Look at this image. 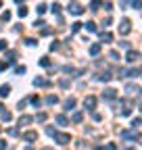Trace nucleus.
<instances>
[{
  "mask_svg": "<svg viewBox=\"0 0 142 150\" xmlns=\"http://www.w3.org/2000/svg\"><path fill=\"white\" fill-rule=\"evenodd\" d=\"M84 27V23H80V21H75V23H71V33H77L80 29Z\"/></svg>",
  "mask_w": 142,
  "mask_h": 150,
  "instance_id": "6ab92c4d",
  "label": "nucleus"
},
{
  "mask_svg": "<svg viewBox=\"0 0 142 150\" xmlns=\"http://www.w3.org/2000/svg\"><path fill=\"white\" fill-rule=\"evenodd\" d=\"M2 21H11V13H9V11L2 13Z\"/></svg>",
  "mask_w": 142,
  "mask_h": 150,
  "instance_id": "e433bc0d",
  "label": "nucleus"
},
{
  "mask_svg": "<svg viewBox=\"0 0 142 150\" xmlns=\"http://www.w3.org/2000/svg\"><path fill=\"white\" fill-rule=\"evenodd\" d=\"M52 13H55V15L59 17V13H61V4H59V2H55V4H52Z\"/></svg>",
  "mask_w": 142,
  "mask_h": 150,
  "instance_id": "c756f323",
  "label": "nucleus"
},
{
  "mask_svg": "<svg viewBox=\"0 0 142 150\" xmlns=\"http://www.w3.org/2000/svg\"><path fill=\"white\" fill-rule=\"evenodd\" d=\"M40 65H42V67H50L52 63H50V59H46V56H44V59H40Z\"/></svg>",
  "mask_w": 142,
  "mask_h": 150,
  "instance_id": "2f4dec72",
  "label": "nucleus"
},
{
  "mask_svg": "<svg viewBox=\"0 0 142 150\" xmlns=\"http://www.w3.org/2000/svg\"><path fill=\"white\" fill-rule=\"evenodd\" d=\"M0 6H2V2H0Z\"/></svg>",
  "mask_w": 142,
  "mask_h": 150,
  "instance_id": "603ef678",
  "label": "nucleus"
},
{
  "mask_svg": "<svg viewBox=\"0 0 142 150\" xmlns=\"http://www.w3.org/2000/svg\"><path fill=\"white\" fill-rule=\"evenodd\" d=\"M25 44H27V46H36V44H38V40H33V38H27Z\"/></svg>",
  "mask_w": 142,
  "mask_h": 150,
  "instance_id": "c9c22d12",
  "label": "nucleus"
},
{
  "mask_svg": "<svg viewBox=\"0 0 142 150\" xmlns=\"http://www.w3.org/2000/svg\"><path fill=\"white\" fill-rule=\"evenodd\" d=\"M59 86H61V88H69V81H67V79H61Z\"/></svg>",
  "mask_w": 142,
  "mask_h": 150,
  "instance_id": "79ce46f5",
  "label": "nucleus"
},
{
  "mask_svg": "<svg viewBox=\"0 0 142 150\" xmlns=\"http://www.w3.org/2000/svg\"><path fill=\"white\" fill-rule=\"evenodd\" d=\"M100 50H102V46H100L98 42H96V44H92V46H90V56H98V54H100Z\"/></svg>",
  "mask_w": 142,
  "mask_h": 150,
  "instance_id": "9b49d317",
  "label": "nucleus"
},
{
  "mask_svg": "<svg viewBox=\"0 0 142 150\" xmlns=\"http://www.w3.org/2000/svg\"><path fill=\"white\" fill-rule=\"evenodd\" d=\"M48 119V115H46V112H38V115H36V121H40V123H44Z\"/></svg>",
  "mask_w": 142,
  "mask_h": 150,
  "instance_id": "4be33fe9",
  "label": "nucleus"
},
{
  "mask_svg": "<svg viewBox=\"0 0 142 150\" xmlns=\"http://www.w3.org/2000/svg\"><path fill=\"white\" fill-rule=\"evenodd\" d=\"M132 31V21H130V19H123V21L119 23V33L121 35H128Z\"/></svg>",
  "mask_w": 142,
  "mask_h": 150,
  "instance_id": "f03ea898",
  "label": "nucleus"
},
{
  "mask_svg": "<svg viewBox=\"0 0 142 150\" xmlns=\"http://www.w3.org/2000/svg\"><path fill=\"white\" fill-rule=\"evenodd\" d=\"M29 100H31V104H33V106H40V104H42V100H40V96H31Z\"/></svg>",
  "mask_w": 142,
  "mask_h": 150,
  "instance_id": "393cba45",
  "label": "nucleus"
},
{
  "mask_svg": "<svg viewBox=\"0 0 142 150\" xmlns=\"http://www.w3.org/2000/svg\"><path fill=\"white\" fill-rule=\"evenodd\" d=\"M130 112H132V108H123V110H121V115H123V117H128Z\"/></svg>",
  "mask_w": 142,
  "mask_h": 150,
  "instance_id": "c03bdc74",
  "label": "nucleus"
},
{
  "mask_svg": "<svg viewBox=\"0 0 142 150\" xmlns=\"http://www.w3.org/2000/svg\"><path fill=\"white\" fill-rule=\"evenodd\" d=\"M15 73H17V75H23V73H25V67H23V65H17V67H15Z\"/></svg>",
  "mask_w": 142,
  "mask_h": 150,
  "instance_id": "cd10ccee",
  "label": "nucleus"
},
{
  "mask_svg": "<svg viewBox=\"0 0 142 150\" xmlns=\"http://www.w3.org/2000/svg\"><path fill=\"white\" fill-rule=\"evenodd\" d=\"M140 125H142V117H136V119L132 121V127H134V129H138Z\"/></svg>",
  "mask_w": 142,
  "mask_h": 150,
  "instance_id": "b1692460",
  "label": "nucleus"
},
{
  "mask_svg": "<svg viewBox=\"0 0 142 150\" xmlns=\"http://www.w3.org/2000/svg\"><path fill=\"white\" fill-rule=\"evenodd\" d=\"M0 150H9V146H6V142H4V140H0Z\"/></svg>",
  "mask_w": 142,
  "mask_h": 150,
  "instance_id": "37998d69",
  "label": "nucleus"
},
{
  "mask_svg": "<svg viewBox=\"0 0 142 150\" xmlns=\"http://www.w3.org/2000/svg\"><path fill=\"white\" fill-rule=\"evenodd\" d=\"M9 67H11V63H9V61H0V71H6Z\"/></svg>",
  "mask_w": 142,
  "mask_h": 150,
  "instance_id": "c85d7f7f",
  "label": "nucleus"
},
{
  "mask_svg": "<svg viewBox=\"0 0 142 150\" xmlns=\"http://www.w3.org/2000/svg\"><path fill=\"white\" fill-rule=\"evenodd\" d=\"M126 59H128V63H136V61L140 59V56H138V52H136V50H128Z\"/></svg>",
  "mask_w": 142,
  "mask_h": 150,
  "instance_id": "1a4fd4ad",
  "label": "nucleus"
},
{
  "mask_svg": "<svg viewBox=\"0 0 142 150\" xmlns=\"http://www.w3.org/2000/svg\"><path fill=\"white\" fill-rule=\"evenodd\" d=\"M109 59H113V61H117V59H119V52H115V50H113V52L109 54Z\"/></svg>",
  "mask_w": 142,
  "mask_h": 150,
  "instance_id": "4c0bfd02",
  "label": "nucleus"
},
{
  "mask_svg": "<svg viewBox=\"0 0 142 150\" xmlns=\"http://www.w3.org/2000/svg\"><path fill=\"white\" fill-rule=\"evenodd\" d=\"M17 134H19V131H17L15 127H11V129H9V136H17Z\"/></svg>",
  "mask_w": 142,
  "mask_h": 150,
  "instance_id": "a18cd8bd",
  "label": "nucleus"
},
{
  "mask_svg": "<svg viewBox=\"0 0 142 150\" xmlns=\"http://www.w3.org/2000/svg\"><path fill=\"white\" fill-rule=\"evenodd\" d=\"M84 27H86L88 31H90V33H94V31H96V23H94V21H88V23H84Z\"/></svg>",
  "mask_w": 142,
  "mask_h": 150,
  "instance_id": "aec40b11",
  "label": "nucleus"
},
{
  "mask_svg": "<svg viewBox=\"0 0 142 150\" xmlns=\"http://www.w3.org/2000/svg\"><path fill=\"white\" fill-rule=\"evenodd\" d=\"M9 94H11V86L9 83H2V86H0V98H6Z\"/></svg>",
  "mask_w": 142,
  "mask_h": 150,
  "instance_id": "9d476101",
  "label": "nucleus"
},
{
  "mask_svg": "<svg viewBox=\"0 0 142 150\" xmlns=\"http://www.w3.org/2000/svg\"><path fill=\"white\" fill-rule=\"evenodd\" d=\"M9 48V44H6V40H0V50H6Z\"/></svg>",
  "mask_w": 142,
  "mask_h": 150,
  "instance_id": "58836bf2",
  "label": "nucleus"
},
{
  "mask_svg": "<svg viewBox=\"0 0 142 150\" xmlns=\"http://www.w3.org/2000/svg\"><path fill=\"white\" fill-rule=\"evenodd\" d=\"M126 90H128L130 94H138V90H140V88H136V86H132V83H130V86H128Z\"/></svg>",
  "mask_w": 142,
  "mask_h": 150,
  "instance_id": "473e14b6",
  "label": "nucleus"
},
{
  "mask_svg": "<svg viewBox=\"0 0 142 150\" xmlns=\"http://www.w3.org/2000/svg\"><path fill=\"white\" fill-rule=\"evenodd\" d=\"M140 73H142L140 69H130V71H128V77H138Z\"/></svg>",
  "mask_w": 142,
  "mask_h": 150,
  "instance_id": "5701e85b",
  "label": "nucleus"
},
{
  "mask_svg": "<svg viewBox=\"0 0 142 150\" xmlns=\"http://www.w3.org/2000/svg\"><path fill=\"white\" fill-rule=\"evenodd\" d=\"M17 15H19L21 19H23V17H27V6H25V4H21V6H19V11H17Z\"/></svg>",
  "mask_w": 142,
  "mask_h": 150,
  "instance_id": "412c9836",
  "label": "nucleus"
},
{
  "mask_svg": "<svg viewBox=\"0 0 142 150\" xmlns=\"http://www.w3.org/2000/svg\"><path fill=\"white\" fill-rule=\"evenodd\" d=\"M2 112H4V106H2V102H0V115H2Z\"/></svg>",
  "mask_w": 142,
  "mask_h": 150,
  "instance_id": "8fccbe9b",
  "label": "nucleus"
},
{
  "mask_svg": "<svg viewBox=\"0 0 142 150\" xmlns=\"http://www.w3.org/2000/svg\"><path fill=\"white\" fill-rule=\"evenodd\" d=\"M92 119H94V121H100V119H102V117H100V115H98V112H92Z\"/></svg>",
  "mask_w": 142,
  "mask_h": 150,
  "instance_id": "49530a36",
  "label": "nucleus"
},
{
  "mask_svg": "<svg viewBox=\"0 0 142 150\" xmlns=\"http://www.w3.org/2000/svg\"><path fill=\"white\" fill-rule=\"evenodd\" d=\"M104 150H117V146L111 142V144H107V146H104Z\"/></svg>",
  "mask_w": 142,
  "mask_h": 150,
  "instance_id": "a19ab883",
  "label": "nucleus"
},
{
  "mask_svg": "<svg viewBox=\"0 0 142 150\" xmlns=\"http://www.w3.org/2000/svg\"><path fill=\"white\" fill-rule=\"evenodd\" d=\"M23 138V142H36V140H38V131H33V129H29V131H25V134L21 136Z\"/></svg>",
  "mask_w": 142,
  "mask_h": 150,
  "instance_id": "39448f33",
  "label": "nucleus"
},
{
  "mask_svg": "<svg viewBox=\"0 0 142 150\" xmlns=\"http://www.w3.org/2000/svg\"><path fill=\"white\" fill-rule=\"evenodd\" d=\"M136 142H138V144H142V136H140V134H138V138H136Z\"/></svg>",
  "mask_w": 142,
  "mask_h": 150,
  "instance_id": "09e8293b",
  "label": "nucleus"
},
{
  "mask_svg": "<svg viewBox=\"0 0 142 150\" xmlns=\"http://www.w3.org/2000/svg\"><path fill=\"white\" fill-rule=\"evenodd\" d=\"M0 131H2V127H0Z\"/></svg>",
  "mask_w": 142,
  "mask_h": 150,
  "instance_id": "864d4df0",
  "label": "nucleus"
},
{
  "mask_svg": "<svg viewBox=\"0 0 142 150\" xmlns=\"http://www.w3.org/2000/svg\"><path fill=\"white\" fill-rule=\"evenodd\" d=\"M111 77H113V75H111L109 71H102V73L98 75V77H96V79H98V81H104V83H107V81H109Z\"/></svg>",
  "mask_w": 142,
  "mask_h": 150,
  "instance_id": "4468645a",
  "label": "nucleus"
},
{
  "mask_svg": "<svg viewBox=\"0 0 142 150\" xmlns=\"http://www.w3.org/2000/svg\"><path fill=\"white\" fill-rule=\"evenodd\" d=\"M33 86H36V88H50L52 81L46 79V77H36V79H33Z\"/></svg>",
  "mask_w": 142,
  "mask_h": 150,
  "instance_id": "20e7f679",
  "label": "nucleus"
},
{
  "mask_svg": "<svg viewBox=\"0 0 142 150\" xmlns=\"http://www.w3.org/2000/svg\"><path fill=\"white\" fill-rule=\"evenodd\" d=\"M84 106H86L88 110H94V106H96V98H94V96H86Z\"/></svg>",
  "mask_w": 142,
  "mask_h": 150,
  "instance_id": "0eeeda50",
  "label": "nucleus"
},
{
  "mask_svg": "<svg viewBox=\"0 0 142 150\" xmlns=\"http://www.w3.org/2000/svg\"><path fill=\"white\" fill-rule=\"evenodd\" d=\"M46 134H48L50 138H55V134H57V129H55V127H46Z\"/></svg>",
  "mask_w": 142,
  "mask_h": 150,
  "instance_id": "72a5a7b5",
  "label": "nucleus"
},
{
  "mask_svg": "<svg viewBox=\"0 0 142 150\" xmlns=\"http://www.w3.org/2000/svg\"><path fill=\"white\" fill-rule=\"evenodd\" d=\"M100 6H102L100 2H90V11H98Z\"/></svg>",
  "mask_w": 142,
  "mask_h": 150,
  "instance_id": "f704fd0d",
  "label": "nucleus"
},
{
  "mask_svg": "<svg viewBox=\"0 0 142 150\" xmlns=\"http://www.w3.org/2000/svg\"><path fill=\"white\" fill-rule=\"evenodd\" d=\"M132 6L134 8H142V2H132Z\"/></svg>",
  "mask_w": 142,
  "mask_h": 150,
  "instance_id": "de8ad7c7",
  "label": "nucleus"
},
{
  "mask_svg": "<svg viewBox=\"0 0 142 150\" xmlns=\"http://www.w3.org/2000/svg\"><path fill=\"white\" fill-rule=\"evenodd\" d=\"M71 121H73V123H82V121H84V112L75 110L73 115H71Z\"/></svg>",
  "mask_w": 142,
  "mask_h": 150,
  "instance_id": "f8f14e48",
  "label": "nucleus"
},
{
  "mask_svg": "<svg viewBox=\"0 0 142 150\" xmlns=\"http://www.w3.org/2000/svg\"><path fill=\"white\" fill-rule=\"evenodd\" d=\"M75 104H77V102H75V98H67V100H65V110H73V108H75Z\"/></svg>",
  "mask_w": 142,
  "mask_h": 150,
  "instance_id": "ddd939ff",
  "label": "nucleus"
},
{
  "mask_svg": "<svg viewBox=\"0 0 142 150\" xmlns=\"http://www.w3.org/2000/svg\"><path fill=\"white\" fill-rule=\"evenodd\" d=\"M117 96V90H113V88H107L104 92H102V98H107V100H111V98H115Z\"/></svg>",
  "mask_w": 142,
  "mask_h": 150,
  "instance_id": "6e6552de",
  "label": "nucleus"
},
{
  "mask_svg": "<svg viewBox=\"0 0 142 150\" xmlns=\"http://www.w3.org/2000/svg\"><path fill=\"white\" fill-rule=\"evenodd\" d=\"M119 46L126 48V50H132V48H130V42H119Z\"/></svg>",
  "mask_w": 142,
  "mask_h": 150,
  "instance_id": "ea45409f",
  "label": "nucleus"
},
{
  "mask_svg": "<svg viewBox=\"0 0 142 150\" xmlns=\"http://www.w3.org/2000/svg\"><path fill=\"white\" fill-rule=\"evenodd\" d=\"M55 121H57L59 125H69V119H67L65 115H57V117H55Z\"/></svg>",
  "mask_w": 142,
  "mask_h": 150,
  "instance_id": "a211bd4d",
  "label": "nucleus"
},
{
  "mask_svg": "<svg viewBox=\"0 0 142 150\" xmlns=\"http://www.w3.org/2000/svg\"><path fill=\"white\" fill-rule=\"evenodd\" d=\"M67 11H69L71 15H84V6H82V4H77V2H71Z\"/></svg>",
  "mask_w": 142,
  "mask_h": 150,
  "instance_id": "423d86ee",
  "label": "nucleus"
},
{
  "mask_svg": "<svg viewBox=\"0 0 142 150\" xmlns=\"http://www.w3.org/2000/svg\"><path fill=\"white\" fill-rule=\"evenodd\" d=\"M100 38H102V42H104V44H107V42H113V33H111V31H102Z\"/></svg>",
  "mask_w": 142,
  "mask_h": 150,
  "instance_id": "f3484780",
  "label": "nucleus"
},
{
  "mask_svg": "<svg viewBox=\"0 0 142 150\" xmlns=\"http://www.w3.org/2000/svg\"><path fill=\"white\" fill-rule=\"evenodd\" d=\"M33 121V117H29V115H21L19 117V125H29Z\"/></svg>",
  "mask_w": 142,
  "mask_h": 150,
  "instance_id": "dca6fc26",
  "label": "nucleus"
},
{
  "mask_svg": "<svg viewBox=\"0 0 142 150\" xmlns=\"http://www.w3.org/2000/svg\"><path fill=\"white\" fill-rule=\"evenodd\" d=\"M36 27H40V29H46V21H42V19H38V21L33 23Z\"/></svg>",
  "mask_w": 142,
  "mask_h": 150,
  "instance_id": "bb28decb",
  "label": "nucleus"
},
{
  "mask_svg": "<svg viewBox=\"0 0 142 150\" xmlns=\"http://www.w3.org/2000/svg\"><path fill=\"white\" fill-rule=\"evenodd\" d=\"M121 138L128 140V142H132V140L138 138V131H136V129H132V131H130V129H123V131H121Z\"/></svg>",
  "mask_w": 142,
  "mask_h": 150,
  "instance_id": "7ed1b4c3",
  "label": "nucleus"
},
{
  "mask_svg": "<svg viewBox=\"0 0 142 150\" xmlns=\"http://www.w3.org/2000/svg\"><path fill=\"white\" fill-rule=\"evenodd\" d=\"M36 11H38V15H44V13H46V4H44V2L38 4V8H36Z\"/></svg>",
  "mask_w": 142,
  "mask_h": 150,
  "instance_id": "7c9ffc66",
  "label": "nucleus"
},
{
  "mask_svg": "<svg viewBox=\"0 0 142 150\" xmlns=\"http://www.w3.org/2000/svg\"><path fill=\"white\" fill-rule=\"evenodd\" d=\"M48 106H52V104H57L59 102V96H55V94H50V96H46V100H44Z\"/></svg>",
  "mask_w": 142,
  "mask_h": 150,
  "instance_id": "2eb2a0df",
  "label": "nucleus"
},
{
  "mask_svg": "<svg viewBox=\"0 0 142 150\" xmlns=\"http://www.w3.org/2000/svg\"><path fill=\"white\" fill-rule=\"evenodd\" d=\"M55 142L61 144V146H67V144L71 142V136H69V134H61V131H57V134H55Z\"/></svg>",
  "mask_w": 142,
  "mask_h": 150,
  "instance_id": "f257e3e1",
  "label": "nucleus"
},
{
  "mask_svg": "<svg viewBox=\"0 0 142 150\" xmlns=\"http://www.w3.org/2000/svg\"><path fill=\"white\" fill-rule=\"evenodd\" d=\"M11 119H13V115H11L9 110H4V112H2V121H4V123H9Z\"/></svg>",
  "mask_w": 142,
  "mask_h": 150,
  "instance_id": "a878e982",
  "label": "nucleus"
},
{
  "mask_svg": "<svg viewBox=\"0 0 142 150\" xmlns=\"http://www.w3.org/2000/svg\"><path fill=\"white\" fill-rule=\"evenodd\" d=\"M140 110H142V104H140Z\"/></svg>",
  "mask_w": 142,
  "mask_h": 150,
  "instance_id": "3c124183",
  "label": "nucleus"
}]
</instances>
